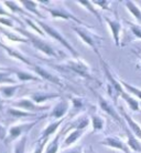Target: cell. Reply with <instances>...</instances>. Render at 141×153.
<instances>
[{"label":"cell","instance_id":"32","mask_svg":"<svg viewBox=\"0 0 141 153\" xmlns=\"http://www.w3.org/2000/svg\"><path fill=\"white\" fill-rule=\"evenodd\" d=\"M130 28H131V30L134 31V33L136 36H138L139 38H141V29L139 26H134V25H131L130 26Z\"/></svg>","mask_w":141,"mask_h":153},{"label":"cell","instance_id":"18","mask_svg":"<svg viewBox=\"0 0 141 153\" xmlns=\"http://www.w3.org/2000/svg\"><path fill=\"white\" fill-rule=\"evenodd\" d=\"M21 4L26 7L27 10L31 11L32 13H34L35 16L42 17V15L40 13V11H38V9H37V2H35V1H21Z\"/></svg>","mask_w":141,"mask_h":153},{"label":"cell","instance_id":"16","mask_svg":"<svg viewBox=\"0 0 141 153\" xmlns=\"http://www.w3.org/2000/svg\"><path fill=\"white\" fill-rule=\"evenodd\" d=\"M62 121H63V120H60V121H57V122H54V123H52V124H50L45 130L43 131V133H42V135H41L40 140L42 141V140H44V139H49L50 135H51V134H53L54 132H55V130L60 126V124L62 123Z\"/></svg>","mask_w":141,"mask_h":153},{"label":"cell","instance_id":"29","mask_svg":"<svg viewBox=\"0 0 141 153\" xmlns=\"http://www.w3.org/2000/svg\"><path fill=\"white\" fill-rule=\"evenodd\" d=\"M121 83H122V85H123V87L128 90V91H130L131 93L136 94L138 98H140V99H141V90H139V89H137V88H134V87H132V85H130V84L126 83V82H123V81H121Z\"/></svg>","mask_w":141,"mask_h":153},{"label":"cell","instance_id":"28","mask_svg":"<svg viewBox=\"0 0 141 153\" xmlns=\"http://www.w3.org/2000/svg\"><path fill=\"white\" fill-rule=\"evenodd\" d=\"M103 126H104V121L102 120V118H99V117H93V128H94V130L97 131V130H100V129H103Z\"/></svg>","mask_w":141,"mask_h":153},{"label":"cell","instance_id":"38","mask_svg":"<svg viewBox=\"0 0 141 153\" xmlns=\"http://www.w3.org/2000/svg\"><path fill=\"white\" fill-rule=\"evenodd\" d=\"M2 109H4V105H2V100L0 99V111H2Z\"/></svg>","mask_w":141,"mask_h":153},{"label":"cell","instance_id":"33","mask_svg":"<svg viewBox=\"0 0 141 153\" xmlns=\"http://www.w3.org/2000/svg\"><path fill=\"white\" fill-rule=\"evenodd\" d=\"M0 23L6 25V26H8V27H13V23H12L10 18H0Z\"/></svg>","mask_w":141,"mask_h":153},{"label":"cell","instance_id":"11","mask_svg":"<svg viewBox=\"0 0 141 153\" xmlns=\"http://www.w3.org/2000/svg\"><path fill=\"white\" fill-rule=\"evenodd\" d=\"M105 20L107 21L109 28H110L111 31H113V36H114L116 46H119V31H120L121 25H120L119 21H117V20H110L109 18H105Z\"/></svg>","mask_w":141,"mask_h":153},{"label":"cell","instance_id":"30","mask_svg":"<svg viewBox=\"0 0 141 153\" xmlns=\"http://www.w3.org/2000/svg\"><path fill=\"white\" fill-rule=\"evenodd\" d=\"M8 113L9 114L13 115V117H22V118H26V117H30V113H28V112H22V111H19V110H15V109H8Z\"/></svg>","mask_w":141,"mask_h":153},{"label":"cell","instance_id":"25","mask_svg":"<svg viewBox=\"0 0 141 153\" xmlns=\"http://www.w3.org/2000/svg\"><path fill=\"white\" fill-rule=\"evenodd\" d=\"M78 4H83V6H85V7L87 8L89 11L92 12V13H94V15L96 16V18L102 22V18H100V16H99V13L97 11H96L95 9H94V7H93V2H91V1H78Z\"/></svg>","mask_w":141,"mask_h":153},{"label":"cell","instance_id":"19","mask_svg":"<svg viewBox=\"0 0 141 153\" xmlns=\"http://www.w3.org/2000/svg\"><path fill=\"white\" fill-rule=\"evenodd\" d=\"M12 72V69L0 71V83H13L15 80L10 78V73Z\"/></svg>","mask_w":141,"mask_h":153},{"label":"cell","instance_id":"37","mask_svg":"<svg viewBox=\"0 0 141 153\" xmlns=\"http://www.w3.org/2000/svg\"><path fill=\"white\" fill-rule=\"evenodd\" d=\"M67 153H82V151H80V149H74V150L69 151Z\"/></svg>","mask_w":141,"mask_h":153},{"label":"cell","instance_id":"2","mask_svg":"<svg viewBox=\"0 0 141 153\" xmlns=\"http://www.w3.org/2000/svg\"><path fill=\"white\" fill-rule=\"evenodd\" d=\"M38 22V25L39 26H41V28H42L43 30H44V32L45 33H47V35L50 36V37H52V38H54L55 40H57V41L60 42V43H62L63 46L66 48V49L69 50V52L74 56V57H76V58H78V53H77V51L74 48H73L71 45L69 43V41L66 40V39H64L63 38V36L58 32V31H56L55 29H53V28L51 27V26H49V25H46V23H44V22H42V21H40V20H38L37 21Z\"/></svg>","mask_w":141,"mask_h":153},{"label":"cell","instance_id":"12","mask_svg":"<svg viewBox=\"0 0 141 153\" xmlns=\"http://www.w3.org/2000/svg\"><path fill=\"white\" fill-rule=\"evenodd\" d=\"M120 111H121V114H122V117L125 118V120H126L127 122H128V124H129V126L131 128V130L134 131V133L137 135V137H139V138L141 139V129H140V126H138L137 123L134 122L132 119L130 118L129 115L127 114L126 112L123 111L122 109H120Z\"/></svg>","mask_w":141,"mask_h":153},{"label":"cell","instance_id":"15","mask_svg":"<svg viewBox=\"0 0 141 153\" xmlns=\"http://www.w3.org/2000/svg\"><path fill=\"white\" fill-rule=\"evenodd\" d=\"M127 137H128V146H129L132 150H134V151L141 153V144L139 143L137 138L131 133V131L130 130H127Z\"/></svg>","mask_w":141,"mask_h":153},{"label":"cell","instance_id":"14","mask_svg":"<svg viewBox=\"0 0 141 153\" xmlns=\"http://www.w3.org/2000/svg\"><path fill=\"white\" fill-rule=\"evenodd\" d=\"M12 72L15 73L17 78L21 81H40L41 79L38 76H32L31 73H27L24 71H18V70H12Z\"/></svg>","mask_w":141,"mask_h":153},{"label":"cell","instance_id":"17","mask_svg":"<svg viewBox=\"0 0 141 153\" xmlns=\"http://www.w3.org/2000/svg\"><path fill=\"white\" fill-rule=\"evenodd\" d=\"M125 4H126L127 8L129 9V11L141 22V11H140V9L134 4V2H132V1H126Z\"/></svg>","mask_w":141,"mask_h":153},{"label":"cell","instance_id":"39","mask_svg":"<svg viewBox=\"0 0 141 153\" xmlns=\"http://www.w3.org/2000/svg\"><path fill=\"white\" fill-rule=\"evenodd\" d=\"M0 70L4 71V70H9V68H4V67H1V65H0Z\"/></svg>","mask_w":141,"mask_h":153},{"label":"cell","instance_id":"8","mask_svg":"<svg viewBox=\"0 0 141 153\" xmlns=\"http://www.w3.org/2000/svg\"><path fill=\"white\" fill-rule=\"evenodd\" d=\"M0 47L1 48H4L6 51H7V53L10 56V57H12V58H15V59H18V60H20V61H22V62H24L26 65H30V67H32L33 68V63L31 61H29L27 58L24 57L22 53H20V52H18L17 50H15V49H12V48H10V47H8V46H4L2 42H0Z\"/></svg>","mask_w":141,"mask_h":153},{"label":"cell","instance_id":"1","mask_svg":"<svg viewBox=\"0 0 141 153\" xmlns=\"http://www.w3.org/2000/svg\"><path fill=\"white\" fill-rule=\"evenodd\" d=\"M17 30L26 36V37H27V38L31 41V43H32V45H33L37 49L40 50V51L44 52V53L47 54V56H50V57H54V58L58 57V56H57V53L55 52V50L50 46L49 43H46V42L42 41L40 38H37L33 33H30V32H28V31H26V30H22V29H20V28H18Z\"/></svg>","mask_w":141,"mask_h":153},{"label":"cell","instance_id":"5","mask_svg":"<svg viewBox=\"0 0 141 153\" xmlns=\"http://www.w3.org/2000/svg\"><path fill=\"white\" fill-rule=\"evenodd\" d=\"M66 68H69V69L73 70L74 72H76L77 74H80V76H84L88 80H94V78L91 76V73H89V70L86 65L83 63V62H80V61H69L67 65H66Z\"/></svg>","mask_w":141,"mask_h":153},{"label":"cell","instance_id":"26","mask_svg":"<svg viewBox=\"0 0 141 153\" xmlns=\"http://www.w3.org/2000/svg\"><path fill=\"white\" fill-rule=\"evenodd\" d=\"M26 142H27V135H23V138L20 140L15 148V153H24V148H26Z\"/></svg>","mask_w":141,"mask_h":153},{"label":"cell","instance_id":"22","mask_svg":"<svg viewBox=\"0 0 141 153\" xmlns=\"http://www.w3.org/2000/svg\"><path fill=\"white\" fill-rule=\"evenodd\" d=\"M120 96L128 102V105H130V108H131L132 110H134V111H138V110H139V104H138L137 100H134V98H131L130 96H128L126 92H122Z\"/></svg>","mask_w":141,"mask_h":153},{"label":"cell","instance_id":"9","mask_svg":"<svg viewBox=\"0 0 141 153\" xmlns=\"http://www.w3.org/2000/svg\"><path fill=\"white\" fill-rule=\"evenodd\" d=\"M15 105L17 108H21V109H27L31 111H41V110H46L47 107H40V105H35L32 103L30 100H20L15 102Z\"/></svg>","mask_w":141,"mask_h":153},{"label":"cell","instance_id":"4","mask_svg":"<svg viewBox=\"0 0 141 153\" xmlns=\"http://www.w3.org/2000/svg\"><path fill=\"white\" fill-rule=\"evenodd\" d=\"M73 30L76 32L78 37H80L85 43H87L88 46L93 48L94 51L96 52L97 56H99V52H98V49H97V41H96V37L95 36L91 35V33H88L87 31H85L84 29H82V28H78V27H73Z\"/></svg>","mask_w":141,"mask_h":153},{"label":"cell","instance_id":"20","mask_svg":"<svg viewBox=\"0 0 141 153\" xmlns=\"http://www.w3.org/2000/svg\"><path fill=\"white\" fill-rule=\"evenodd\" d=\"M20 88V85H13V87H4L0 88V92L4 94L6 98H11L15 96V91Z\"/></svg>","mask_w":141,"mask_h":153},{"label":"cell","instance_id":"6","mask_svg":"<svg viewBox=\"0 0 141 153\" xmlns=\"http://www.w3.org/2000/svg\"><path fill=\"white\" fill-rule=\"evenodd\" d=\"M47 11L51 13V16L53 18H62V19L65 20H73L76 23H80V25H83V21H80V19H77L76 17L69 12L67 10H65L63 8H47Z\"/></svg>","mask_w":141,"mask_h":153},{"label":"cell","instance_id":"21","mask_svg":"<svg viewBox=\"0 0 141 153\" xmlns=\"http://www.w3.org/2000/svg\"><path fill=\"white\" fill-rule=\"evenodd\" d=\"M66 105L67 104L65 103V102H61L60 104H57L56 107H55V109L53 110V112H52V115L55 117V118H61L62 115L65 113L66 109H67Z\"/></svg>","mask_w":141,"mask_h":153},{"label":"cell","instance_id":"31","mask_svg":"<svg viewBox=\"0 0 141 153\" xmlns=\"http://www.w3.org/2000/svg\"><path fill=\"white\" fill-rule=\"evenodd\" d=\"M4 4L10 8V10H11V11H13V12H19V13H23V10L21 9V8L18 7L15 2H11V1H6V2H4Z\"/></svg>","mask_w":141,"mask_h":153},{"label":"cell","instance_id":"24","mask_svg":"<svg viewBox=\"0 0 141 153\" xmlns=\"http://www.w3.org/2000/svg\"><path fill=\"white\" fill-rule=\"evenodd\" d=\"M80 134H82V132H80V130H76V131H73L72 133L69 134L67 138L65 139V142H64V146H71L73 142L76 141L77 139L80 137Z\"/></svg>","mask_w":141,"mask_h":153},{"label":"cell","instance_id":"35","mask_svg":"<svg viewBox=\"0 0 141 153\" xmlns=\"http://www.w3.org/2000/svg\"><path fill=\"white\" fill-rule=\"evenodd\" d=\"M47 140H49V139H44V140H42L41 144H39V146L35 149L34 153H42V150H43V148H44V146H45V143L47 142Z\"/></svg>","mask_w":141,"mask_h":153},{"label":"cell","instance_id":"40","mask_svg":"<svg viewBox=\"0 0 141 153\" xmlns=\"http://www.w3.org/2000/svg\"><path fill=\"white\" fill-rule=\"evenodd\" d=\"M0 31H2V32H4V29H2V28H1V27H0Z\"/></svg>","mask_w":141,"mask_h":153},{"label":"cell","instance_id":"23","mask_svg":"<svg viewBox=\"0 0 141 153\" xmlns=\"http://www.w3.org/2000/svg\"><path fill=\"white\" fill-rule=\"evenodd\" d=\"M56 97L58 96L57 94H43V93H40V94H32V99L34 100L37 103H41L43 101L53 99V98H56Z\"/></svg>","mask_w":141,"mask_h":153},{"label":"cell","instance_id":"27","mask_svg":"<svg viewBox=\"0 0 141 153\" xmlns=\"http://www.w3.org/2000/svg\"><path fill=\"white\" fill-rule=\"evenodd\" d=\"M58 138H60V135H57L56 138L50 143V146H47L45 153H56L57 152V149H58Z\"/></svg>","mask_w":141,"mask_h":153},{"label":"cell","instance_id":"3","mask_svg":"<svg viewBox=\"0 0 141 153\" xmlns=\"http://www.w3.org/2000/svg\"><path fill=\"white\" fill-rule=\"evenodd\" d=\"M35 124H37V122H31V123H22V124H19V126H11L9 129V131H8V137L6 138L4 142L6 143H10L11 141L15 140L18 137L27 133L28 131L31 130Z\"/></svg>","mask_w":141,"mask_h":153},{"label":"cell","instance_id":"36","mask_svg":"<svg viewBox=\"0 0 141 153\" xmlns=\"http://www.w3.org/2000/svg\"><path fill=\"white\" fill-rule=\"evenodd\" d=\"M0 15H4V16H7L8 18H10V15H9V13H7V12L4 11V9H2V8H1V6H0Z\"/></svg>","mask_w":141,"mask_h":153},{"label":"cell","instance_id":"34","mask_svg":"<svg viewBox=\"0 0 141 153\" xmlns=\"http://www.w3.org/2000/svg\"><path fill=\"white\" fill-rule=\"evenodd\" d=\"M7 130H6V128L4 126H2L1 124H0V140H6V138H7Z\"/></svg>","mask_w":141,"mask_h":153},{"label":"cell","instance_id":"10","mask_svg":"<svg viewBox=\"0 0 141 153\" xmlns=\"http://www.w3.org/2000/svg\"><path fill=\"white\" fill-rule=\"evenodd\" d=\"M102 144L104 146H110V148H115V149H118V150H122L125 153H128V148H127L123 143H122L120 140L116 138H107L105 139L103 142H102Z\"/></svg>","mask_w":141,"mask_h":153},{"label":"cell","instance_id":"7","mask_svg":"<svg viewBox=\"0 0 141 153\" xmlns=\"http://www.w3.org/2000/svg\"><path fill=\"white\" fill-rule=\"evenodd\" d=\"M33 70H34V72L38 73L39 76H41L42 79L49 80L50 82H52V83H54V84H57V85H60V87H62V85H63V84H62V82L60 81V79H58L57 76H53V74L49 73L46 70H44L43 68H41V67H39V65H33Z\"/></svg>","mask_w":141,"mask_h":153},{"label":"cell","instance_id":"13","mask_svg":"<svg viewBox=\"0 0 141 153\" xmlns=\"http://www.w3.org/2000/svg\"><path fill=\"white\" fill-rule=\"evenodd\" d=\"M98 97V101H99V104H100V107H102V109H104L105 111L107 112V113H109V114L113 117V118L115 119V120H117V121H120V118H119V115L116 113V111H115L114 109L109 105V104L107 103L106 101L102 98V97H99V96H97Z\"/></svg>","mask_w":141,"mask_h":153}]
</instances>
